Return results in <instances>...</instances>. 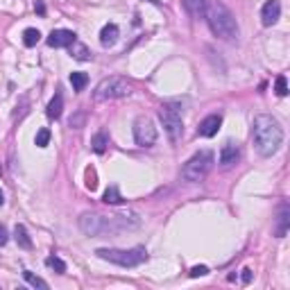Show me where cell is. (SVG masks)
Segmentation results:
<instances>
[{
	"label": "cell",
	"instance_id": "1",
	"mask_svg": "<svg viewBox=\"0 0 290 290\" xmlns=\"http://www.w3.org/2000/svg\"><path fill=\"white\" fill-rule=\"evenodd\" d=\"M139 227L136 215H97V213H82L80 229L86 236H116L120 231H129Z\"/></svg>",
	"mask_w": 290,
	"mask_h": 290
},
{
	"label": "cell",
	"instance_id": "2",
	"mask_svg": "<svg viewBox=\"0 0 290 290\" xmlns=\"http://www.w3.org/2000/svg\"><path fill=\"white\" fill-rule=\"evenodd\" d=\"M252 143L261 156H272L284 143V129L279 120L268 113H258L252 123Z\"/></svg>",
	"mask_w": 290,
	"mask_h": 290
},
{
	"label": "cell",
	"instance_id": "3",
	"mask_svg": "<svg viewBox=\"0 0 290 290\" xmlns=\"http://www.w3.org/2000/svg\"><path fill=\"white\" fill-rule=\"evenodd\" d=\"M204 18L209 23V30L222 41H236L238 39V23L229 9L218 0H206Z\"/></svg>",
	"mask_w": 290,
	"mask_h": 290
},
{
	"label": "cell",
	"instance_id": "4",
	"mask_svg": "<svg viewBox=\"0 0 290 290\" xmlns=\"http://www.w3.org/2000/svg\"><path fill=\"white\" fill-rule=\"evenodd\" d=\"M96 254L102 261H109L113 265L120 268H136V265L147 261V252L145 247H132V249H113V247H100L96 249Z\"/></svg>",
	"mask_w": 290,
	"mask_h": 290
},
{
	"label": "cell",
	"instance_id": "5",
	"mask_svg": "<svg viewBox=\"0 0 290 290\" xmlns=\"http://www.w3.org/2000/svg\"><path fill=\"white\" fill-rule=\"evenodd\" d=\"M215 163V156L211 150H199L195 152L191 159H188L186 163H184L182 168V179L184 182H202V179L206 177L211 172V168H213Z\"/></svg>",
	"mask_w": 290,
	"mask_h": 290
},
{
	"label": "cell",
	"instance_id": "6",
	"mask_svg": "<svg viewBox=\"0 0 290 290\" xmlns=\"http://www.w3.org/2000/svg\"><path fill=\"white\" fill-rule=\"evenodd\" d=\"M132 93V84L125 77H107L96 86L93 91V100L96 102H104V100H116V97H127Z\"/></svg>",
	"mask_w": 290,
	"mask_h": 290
},
{
	"label": "cell",
	"instance_id": "7",
	"mask_svg": "<svg viewBox=\"0 0 290 290\" xmlns=\"http://www.w3.org/2000/svg\"><path fill=\"white\" fill-rule=\"evenodd\" d=\"M159 120H161L163 132L168 134V139H170V141H179V139H182L184 123H182V113H179L177 109L170 107V104H163V107L159 109Z\"/></svg>",
	"mask_w": 290,
	"mask_h": 290
},
{
	"label": "cell",
	"instance_id": "8",
	"mask_svg": "<svg viewBox=\"0 0 290 290\" xmlns=\"http://www.w3.org/2000/svg\"><path fill=\"white\" fill-rule=\"evenodd\" d=\"M134 141H136V145H141V147H152V145L156 143V127H154V123H152V118H147V116L136 118Z\"/></svg>",
	"mask_w": 290,
	"mask_h": 290
},
{
	"label": "cell",
	"instance_id": "9",
	"mask_svg": "<svg viewBox=\"0 0 290 290\" xmlns=\"http://www.w3.org/2000/svg\"><path fill=\"white\" fill-rule=\"evenodd\" d=\"M77 41V34L70 30H52L48 37V46L50 48H68L70 43Z\"/></svg>",
	"mask_w": 290,
	"mask_h": 290
},
{
	"label": "cell",
	"instance_id": "10",
	"mask_svg": "<svg viewBox=\"0 0 290 290\" xmlns=\"http://www.w3.org/2000/svg\"><path fill=\"white\" fill-rule=\"evenodd\" d=\"M220 127H222V116L220 113H211V116H206V118L199 123L197 134L204 136V139H211V136L218 134V129Z\"/></svg>",
	"mask_w": 290,
	"mask_h": 290
},
{
	"label": "cell",
	"instance_id": "11",
	"mask_svg": "<svg viewBox=\"0 0 290 290\" xmlns=\"http://www.w3.org/2000/svg\"><path fill=\"white\" fill-rule=\"evenodd\" d=\"M279 16H281V2L279 0H268L263 5V9H261V23L265 27H270L279 21Z\"/></svg>",
	"mask_w": 290,
	"mask_h": 290
},
{
	"label": "cell",
	"instance_id": "12",
	"mask_svg": "<svg viewBox=\"0 0 290 290\" xmlns=\"http://www.w3.org/2000/svg\"><path fill=\"white\" fill-rule=\"evenodd\" d=\"M238 156H241V150H238V145L229 141V143L222 145V150H220V166H225V168L234 166V163L238 161Z\"/></svg>",
	"mask_w": 290,
	"mask_h": 290
},
{
	"label": "cell",
	"instance_id": "13",
	"mask_svg": "<svg viewBox=\"0 0 290 290\" xmlns=\"http://www.w3.org/2000/svg\"><path fill=\"white\" fill-rule=\"evenodd\" d=\"M288 227H290V206L288 204H281L279 218H277V227H274V236L284 238L286 234H288Z\"/></svg>",
	"mask_w": 290,
	"mask_h": 290
},
{
	"label": "cell",
	"instance_id": "14",
	"mask_svg": "<svg viewBox=\"0 0 290 290\" xmlns=\"http://www.w3.org/2000/svg\"><path fill=\"white\" fill-rule=\"evenodd\" d=\"M118 34H120L118 25H113V23H107V25L100 30V43H102L104 48H111L113 43L118 41Z\"/></svg>",
	"mask_w": 290,
	"mask_h": 290
},
{
	"label": "cell",
	"instance_id": "15",
	"mask_svg": "<svg viewBox=\"0 0 290 290\" xmlns=\"http://www.w3.org/2000/svg\"><path fill=\"white\" fill-rule=\"evenodd\" d=\"M186 11L191 14L193 18H204V11H206V0H182Z\"/></svg>",
	"mask_w": 290,
	"mask_h": 290
},
{
	"label": "cell",
	"instance_id": "16",
	"mask_svg": "<svg viewBox=\"0 0 290 290\" xmlns=\"http://www.w3.org/2000/svg\"><path fill=\"white\" fill-rule=\"evenodd\" d=\"M14 238H16L18 247L32 249V238H30V234H27V229H25L23 225H16V227H14Z\"/></svg>",
	"mask_w": 290,
	"mask_h": 290
},
{
	"label": "cell",
	"instance_id": "17",
	"mask_svg": "<svg viewBox=\"0 0 290 290\" xmlns=\"http://www.w3.org/2000/svg\"><path fill=\"white\" fill-rule=\"evenodd\" d=\"M61 109H64V100H61V96L57 93V96H54L52 100L48 102V109H46V113H48L50 120H57L61 116Z\"/></svg>",
	"mask_w": 290,
	"mask_h": 290
},
{
	"label": "cell",
	"instance_id": "18",
	"mask_svg": "<svg viewBox=\"0 0 290 290\" xmlns=\"http://www.w3.org/2000/svg\"><path fill=\"white\" fill-rule=\"evenodd\" d=\"M107 145H109V136L104 134V132H97L96 136H93L91 141V147L96 154H104V150H107Z\"/></svg>",
	"mask_w": 290,
	"mask_h": 290
},
{
	"label": "cell",
	"instance_id": "19",
	"mask_svg": "<svg viewBox=\"0 0 290 290\" xmlns=\"http://www.w3.org/2000/svg\"><path fill=\"white\" fill-rule=\"evenodd\" d=\"M39 41H41V32H39V30H34V27H27L25 32H23V43H25L27 48H34Z\"/></svg>",
	"mask_w": 290,
	"mask_h": 290
},
{
	"label": "cell",
	"instance_id": "20",
	"mask_svg": "<svg viewBox=\"0 0 290 290\" xmlns=\"http://www.w3.org/2000/svg\"><path fill=\"white\" fill-rule=\"evenodd\" d=\"M68 48H70V54H73V57H75V59H80V61H86V59H89V57H91V52H89V50H86V46H82L80 41L70 43Z\"/></svg>",
	"mask_w": 290,
	"mask_h": 290
},
{
	"label": "cell",
	"instance_id": "21",
	"mask_svg": "<svg viewBox=\"0 0 290 290\" xmlns=\"http://www.w3.org/2000/svg\"><path fill=\"white\" fill-rule=\"evenodd\" d=\"M70 84H73L75 91H84V86L89 84V75H86V73H80V70H77V73H70Z\"/></svg>",
	"mask_w": 290,
	"mask_h": 290
},
{
	"label": "cell",
	"instance_id": "22",
	"mask_svg": "<svg viewBox=\"0 0 290 290\" xmlns=\"http://www.w3.org/2000/svg\"><path fill=\"white\" fill-rule=\"evenodd\" d=\"M104 202L107 204H120L123 202V195H120V191H118V186H109L107 191H104Z\"/></svg>",
	"mask_w": 290,
	"mask_h": 290
},
{
	"label": "cell",
	"instance_id": "23",
	"mask_svg": "<svg viewBox=\"0 0 290 290\" xmlns=\"http://www.w3.org/2000/svg\"><path fill=\"white\" fill-rule=\"evenodd\" d=\"M23 277H25V281L30 286H32V288H41V290H48V284H46V281L41 279V277H37V274H32V272H23Z\"/></svg>",
	"mask_w": 290,
	"mask_h": 290
},
{
	"label": "cell",
	"instance_id": "24",
	"mask_svg": "<svg viewBox=\"0 0 290 290\" xmlns=\"http://www.w3.org/2000/svg\"><path fill=\"white\" fill-rule=\"evenodd\" d=\"M46 263H48L50 268L54 270V272H59V274H64V272H66V263L61 261L59 256H48V258H46Z\"/></svg>",
	"mask_w": 290,
	"mask_h": 290
},
{
	"label": "cell",
	"instance_id": "25",
	"mask_svg": "<svg viewBox=\"0 0 290 290\" xmlns=\"http://www.w3.org/2000/svg\"><path fill=\"white\" fill-rule=\"evenodd\" d=\"M34 143H37V147H46L50 143V129H39Z\"/></svg>",
	"mask_w": 290,
	"mask_h": 290
},
{
	"label": "cell",
	"instance_id": "26",
	"mask_svg": "<svg viewBox=\"0 0 290 290\" xmlns=\"http://www.w3.org/2000/svg\"><path fill=\"white\" fill-rule=\"evenodd\" d=\"M86 188H89V191H96L97 188V177H96V170H93V168H86Z\"/></svg>",
	"mask_w": 290,
	"mask_h": 290
},
{
	"label": "cell",
	"instance_id": "27",
	"mask_svg": "<svg viewBox=\"0 0 290 290\" xmlns=\"http://www.w3.org/2000/svg\"><path fill=\"white\" fill-rule=\"evenodd\" d=\"M274 91H277V96H288V84H286V77L279 75L277 77V86H274Z\"/></svg>",
	"mask_w": 290,
	"mask_h": 290
},
{
	"label": "cell",
	"instance_id": "28",
	"mask_svg": "<svg viewBox=\"0 0 290 290\" xmlns=\"http://www.w3.org/2000/svg\"><path fill=\"white\" fill-rule=\"evenodd\" d=\"M204 274H209V268H206V265H195V268L191 270V277H193V279H197V277H204Z\"/></svg>",
	"mask_w": 290,
	"mask_h": 290
},
{
	"label": "cell",
	"instance_id": "29",
	"mask_svg": "<svg viewBox=\"0 0 290 290\" xmlns=\"http://www.w3.org/2000/svg\"><path fill=\"white\" fill-rule=\"evenodd\" d=\"M9 241V234H7V229L2 225H0V247H2V245H5V242Z\"/></svg>",
	"mask_w": 290,
	"mask_h": 290
},
{
	"label": "cell",
	"instance_id": "30",
	"mask_svg": "<svg viewBox=\"0 0 290 290\" xmlns=\"http://www.w3.org/2000/svg\"><path fill=\"white\" fill-rule=\"evenodd\" d=\"M34 9H37L39 16H43V14H46V5H43V0H37V2H34Z\"/></svg>",
	"mask_w": 290,
	"mask_h": 290
},
{
	"label": "cell",
	"instance_id": "31",
	"mask_svg": "<svg viewBox=\"0 0 290 290\" xmlns=\"http://www.w3.org/2000/svg\"><path fill=\"white\" fill-rule=\"evenodd\" d=\"M242 281H245V284H249V281H252V270H249V268L242 270Z\"/></svg>",
	"mask_w": 290,
	"mask_h": 290
},
{
	"label": "cell",
	"instance_id": "32",
	"mask_svg": "<svg viewBox=\"0 0 290 290\" xmlns=\"http://www.w3.org/2000/svg\"><path fill=\"white\" fill-rule=\"evenodd\" d=\"M5 204V195H2V191H0V206Z\"/></svg>",
	"mask_w": 290,
	"mask_h": 290
},
{
	"label": "cell",
	"instance_id": "33",
	"mask_svg": "<svg viewBox=\"0 0 290 290\" xmlns=\"http://www.w3.org/2000/svg\"><path fill=\"white\" fill-rule=\"evenodd\" d=\"M152 2H159V0H152Z\"/></svg>",
	"mask_w": 290,
	"mask_h": 290
}]
</instances>
